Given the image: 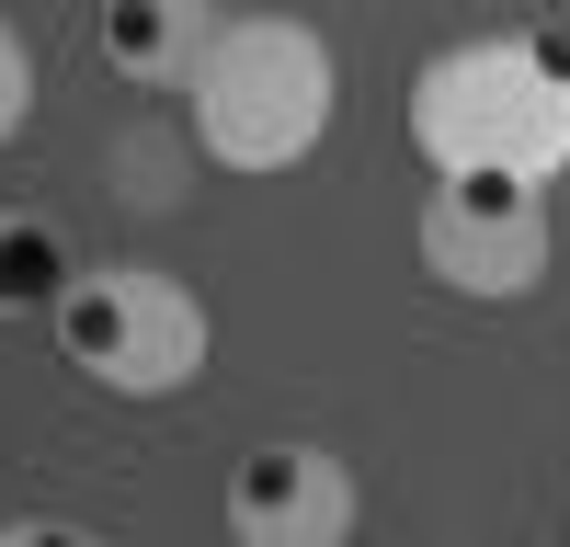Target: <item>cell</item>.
Segmentation results:
<instances>
[{"label":"cell","mask_w":570,"mask_h":547,"mask_svg":"<svg viewBox=\"0 0 570 547\" xmlns=\"http://www.w3.org/2000/svg\"><path fill=\"white\" fill-rule=\"evenodd\" d=\"M411 149L434 182H570V23H491L411 69Z\"/></svg>","instance_id":"1"},{"label":"cell","mask_w":570,"mask_h":547,"mask_svg":"<svg viewBox=\"0 0 570 547\" xmlns=\"http://www.w3.org/2000/svg\"><path fill=\"white\" fill-rule=\"evenodd\" d=\"M331 115H343V58L308 12H228L206 34L195 80H183V137H195L206 171H240V182H274L320 160Z\"/></svg>","instance_id":"2"},{"label":"cell","mask_w":570,"mask_h":547,"mask_svg":"<svg viewBox=\"0 0 570 547\" xmlns=\"http://www.w3.org/2000/svg\"><path fill=\"white\" fill-rule=\"evenodd\" d=\"M46 331H58V365L104 399H183L217 354L206 297L160 262H80L69 297L46 308Z\"/></svg>","instance_id":"3"},{"label":"cell","mask_w":570,"mask_h":547,"mask_svg":"<svg viewBox=\"0 0 570 547\" xmlns=\"http://www.w3.org/2000/svg\"><path fill=\"white\" fill-rule=\"evenodd\" d=\"M411 262L468 308H525L559 274V195L548 182H434L411 217Z\"/></svg>","instance_id":"4"},{"label":"cell","mask_w":570,"mask_h":547,"mask_svg":"<svg viewBox=\"0 0 570 547\" xmlns=\"http://www.w3.org/2000/svg\"><path fill=\"white\" fill-rule=\"evenodd\" d=\"M228 547H354L365 525V479L331 456L320 434H274L228 468Z\"/></svg>","instance_id":"5"},{"label":"cell","mask_w":570,"mask_h":547,"mask_svg":"<svg viewBox=\"0 0 570 547\" xmlns=\"http://www.w3.org/2000/svg\"><path fill=\"white\" fill-rule=\"evenodd\" d=\"M217 23H228L217 0H91V58L126 91H183Z\"/></svg>","instance_id":"6"},{"label":"cell","mask_w":570,"mask_h":547,"mask_svg":"<svg viewBox=\"0 0 570 547\" xmlns=\"http://www.w3.org/2000/svg\"><path fill=\"white\" fill-rule=\"evenodd\" d=\"M69 274H80V251L58 240V217L46 206H0V319H46L69 297Z\"/></svg>","instance_id":"7"},{"label":"cell","mask_w":570,"mask_h":547,"mask_svg":"<svg viewBox=\"0 0 570 547\" xmlns=\"http://www.w3.org/2000/svg\"><path fill=\"white\" fill-rule=\"evenodd\" d=\"M35 103H46V58H35V34L0 12V149L35 126Z\"/></svg>","instance_id":"8"},{"label":"cell","mask_w":570,"mask_h":547,"mask_svg":"<svg viewBox=\"0 0 570 547\" xmlns=\"http://www.w3.org/2000/svg\"><path fill=\"white\" fill-rule=\"evenodd\" d=\"M0 547H104V536L69 514H0Z\"/></svg>","instance_id":"9"}]
</instances>
